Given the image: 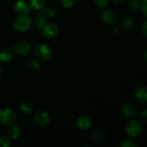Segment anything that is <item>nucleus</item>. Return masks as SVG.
Wrapping results in <instances>:
<instances>
[{
  "label": "nucleus",
  "instance_id": "1",
  "mask_svg": "<svg viewBox=\"0 0 147 147\" xmlns=\"http://www.w3.org/2000/svg\"><path fill=\"white\" fill-rule=\"evenodd\" d=\"M34 53L39 60L48 62L53 57V50L50 45L45 43H39L34 47Z\"/></svg>",
  "mask_w": 147,
  "mask_h": 147
},
{
  "label": "nucleus",
  "instance_id": "2",
  "mask_svg": "<svg viewBox=\"0 0 147 147\" xmlns=\"http://www.w3.org/2000/svg\"><path fill=\"white\" fill-rule=\"evenodd\" d=\"M126 133L131 138H137L143 131V124L140 120L131 119L126 123Z\"/></svg>",
  "mask_w": 147,
  "mask_h": 147
},
{
  "label": "nucleus",
  "instance_id": "3",
  "mask_svg": "<svg viewBox=\"0 0 147 147\" xmlns=\"http://www.w3.org/2000/svg\"><path fill=\"white\" fill-rule=\"evenodd\" d=\"M32 21L27 14H21L14 19L13 22V27L17 31L24 32L30 29Z\"/></svg>",
  "mask_w": 147,
  "mask_h": 147
},
{
  "label": "nucleus",
  "instance_id": "4",
  "mask_svg": "<svg viewBox=\"0 0 147 147\" xmlns=\"http://www.w3.org/2000/svg\"><path fill=\"white\" fill-rule=\"evenodd\" d=\"M17 119V116L14 111L8 108L0 109V123L6 126H12Z\"/></svg>",
  "mask_w": 147,
  "mask_h": 147
},
{
  "label": "nucleus",
  "instance_id": "5",
  "mask_svg": "<svg viewBox=\"0 0 147 147\" xmlns=\"http://www.w3.org/2000/svg\"><path fill=\"white\" fill-rule=\"evenodd\" d=\"M34 119L39 126L42 128L47 127L50 123V116L48 112L43 109H40L36 111L34 115Z\"/></svg>",
  "mask_w": 147,
  "mask_h": 147
},
{
  "label": "nucleus",
  "instance_id": "6",
  "mask_svg": "<svg viewBox=\"0 0 147 147\" xmlns=\"http://www.w3.org/2000/svg\"><path fill=\"white\" fill-rule=\"evenodd\" d=\"M13 50L17 55H27L31 51V45L26 40H19L14 43Z\"/></svg>",
  "mask_w": 147,
  "mask_h": 147
},
{
  "label": "nucleus",
  "instance_id": "7",
  "mask_svg": "<svg viewBox=\"0 0 147 147\" xmlns=\"http://www.w3.org/2000/svg\"><path fill=\"white\" fill-rule=\"evenodd\" d=\"M135 100L142 106H147V87L142 86L135 91Z\"/></svg>",
  "mask_w": 147,
  "mask_h": 147
},
{
  "label": "nucleus",
  "instance_id": "8",
  "mask_svg": "<svg viewBox=\"0 0 147 147\" xmlns=\"http://www.w3.org/2000/svg\"><path fill=\"white\" fill-rule=\"evenodd\" d=\"M42 34L47 39L54 38L58 32V28L57 25L53 23H47L42 29Z\"/></svg>",
  "mask_w": 147,
  "mask_h": 147
},
{
  "label": "nucleus",
  "instance_id": "9",
  "mask_svg": "<svg viewBox=\"0 0 147 147\" xmlns=\"http://www.w3.org/2000/svg\"><path fill=\"white\" fill-rule=\"evenodd\" d=\"M14 9L20 14H27L30 11V5L25 0H16L14 3Z\"/></svg>",
  "mask_w": 147,
  "mask_h": 147
},
{
  "label": "nucleus",
  "instance_id": "10",
  "mask_svg": "<svg viewBox=\"0 0 147 147\" xmlns=\"http://www.w3.org/2000/svg\"><path fill=\"white\" fill-rule=\"evenodd\" d=\"M101 19L105 23L108 24H114L117 22V14L112 10H106L101 14Z\"/></svg>",
  "mask_w": 147,
  "mask_h": 147
},
{
  "label": "nucleus",
  "instance_id": "11",
  "mask_svg": "<svg viewBox=\"0 0 147 147\" xmlns=\"http://www.w3.org/2000/svg\"><path fill=\"white\" fill-rule=\"evenodd\" d=\"M76 125L79 129L83 131L88 130L93 125V121L88 116H80L76 120Z\"/></svg>",
  "mask_w": 147,
  "mask_h": 147
},
{
  "label": "nucleus",
  "instance_id": "12",
  "mask_svg": "<svg viewBox=\"0 0 147 147\" xmlns=\"http://www.w3.org/2000/svg\"><path fill=\"white\" fill-rule=\"evenodd\" d=\"M122 112L126 117L133 119L136 116L137 110L134 105L130 103H127L123 104L122 106Z\"/></svg>",
  "mask_w": 147,
  "mask_h": 147
},
{
  "label": "nucleus",
  "instance_id": "13",
  "mask_svg": "<svg viewBox=\"0 0 147 147\" xmlns=\"http://www.w3.org/2000/svg\"><path fill=\"white\" fill-rule=\"evenodd\" d=\"M20 111L22 112L24 114L30 115L32 114L34 111V106L32 103L27 100H22L20 102V106H19Z\"/></svg>",
  "mask_w": 147,
  "mask_h": 147
},
{
  "label": "nucleus",
  "instance_id": "14",
  "mask_svg": "<svg viewBox=\"0 0 147 147\" xmlns=\"http://www.w3.org/2000/svg\"><path fill=\"white\" fill-rule=\"evenodd\" d=\"M12 52L7 47L0 48V63H7L12 58Z\"/></svg>",
  "mask_w": 147,
  "mask_h": 147
},
{
  "label": "nucleus",
  "instance_id": "15",
  "mask_svg": "<svg viewBox=\"0 0 147 147\" xmlns=\"http://www.w3.org/2000/svg\"><path fill=\"white\" fill-rule=\"evenodd\" d=\"M27 66L32 71H37V70H40V67H41V63L37 57L36 58L31 57V58L27 60Z\"/></svg>",
  "mask_w": 147,
  "mask_h": 147
},
{
  "label": "nucleus",
  "instance_id": "16",
  "mask_svg": "<svg viewBox=\"0 0 147 147\" xmlns=\"http://www.w3.org/2000/svg\"><path fill=\"white\" fill-rule=\"evenodd\" d=\"M89 136H90V139L95 143H99L103 139V134L98 129H93V130H92Z\"/></svg>",
  "mask_w": 147,
  "mask_h": 147
},
{
  "label": "nucleus",
  "instance_id": "17",
  "mask_svg": "<svg viewBox=\"0 0 147 147\" xmlns=\"http://www.w3.org/2000/svg\"><path fill=\"white\" fill-rule=\"evenodd\" d=\"M21 129L18 126H15L14 124L11 126V129L9 131V134L11 139H14V140L19 139L21 136Z\"/></svg>",
  "mask_w": 147,
  "mask_h": 147
},
{
  "label": "nucleus",
  "instance_id": "18",
  "mask_svg": "<svg viewBox=\"0 0 147 147\" xmlns=\"http://www.w3.org/2000/svg\"><path fill=\"white\" fill-rule=\"evenodd\" d=\"M47 24V19L43 17L42 14L37 16L34 20V24L37 29L42 30L45 24Z\"/></svg>",
  "mask_w": 147,
  "mask_h": 147
},
{
  "label": "nucleus",
  "instance_id": "19",
  "mask_svg": "<svg viewBox=\"0 0 147 147\" xmlns=\"http://www.w3.org/2000/svg\"><path fill=\"white\" fill-rule=\"evenodd\" d=\"M56 14V11L55 10L54 8L51 7H43L41 11V14L43 17H45L46 19L48 18H52V17H54Z\"/></svg>",
  "mask_w": 147,
  "mask_h": 147
},
{
  "label": "nucleus",
  "instance_id": "20",
  "mask_svg": "<svg viewBox=\"0 0 147 147\" xmlns=\"http://www.w3.org/2000/svg\"><path fill=\"white\" fill-rule=\"evenodd\" d=\"M135 25L134 20L131 17H126L121 21V26L126 30L132 29Z\"/></svg>",
  "mask_w": 147,
  "mask_h": 147
},
{
  "label": "nucleus",
  "instance_id": "21",
  "mask_svg": "<svg viewBox=\"0 0 147 147\" xmlns=\"http://www.w3.org/2000/svg\"><path fill=\"white\" fill-rule=\"evenodd\" d=\"M45 0H30V4L33 9L40 10L45 7Z\"/></svg>",
  "mask_w": 147,
  "mask_h": 147
},
{
  "label": "nucleus",
  "instance_id": "22",
  "mask_svg": "<svg viewBox=\"0 0 147 147\" xmlns=\"http://www.w3.org/2000/svg\"><path fill=\"white\" fill-rule=\"evenodd\" d=\"M11 139L7 136H2L0 137V147H9L11 146Z\"/></svg>",
  "mask_w": 147,
  "mask_h": 147
},
{
  "label": "nucleus",
  "instance_id": "23",
  "mask_svg": "<svg viewBox=\"0 0 147 147\" xmlns=\"http://www.w3.org/2000/svg\"><path fill=\"white\" fill-rule=\"evenodd\" d=\"M129 4L130 8L134 11H138L141 7L140 0H131Z\"/></svg>",
  "mask_w": 147,
  "mask_h": 147
},
{
  "label": "nucleus",
  "instance_id": "24",
  "mask_svg": "<svg viewBox=\"0 0 147 147\" xmlns=\"http://www.w3.org/2000/svg\"><path fill=\"white\" fill-rule=\"evenodd\" d=\"M93 1L96 7L100 9L106 8L109 5V0H93Z\"/></svg>",
  "mask_w": 147,
  "mask_h": 147
},
{
  "label": "nucleus",
  "instance_id": "25",
  "mask_svg": "<svg viewBox=\"0 0 147 147\" xmlns=\"http://www.w3.org/2000/svg\"><path fill=\"white\" fill-rule=\"evenodd\" d=\"M60 1L65 8H71L75 5L76 0H60Z\"/></svg>",
  "mask_w": 147,
  "mask_h": 147
},
{
  "label": "nucleus",
  "instance_id": "26",
  "mask_svg": "<svg viewBox=\"0 0 147 147\" xmlns=\"http://www.w3.org/2000/svg\"><path fill=\"white\" fill-rule=\"evenodd\" d=\"M119 146L121 147H136L137 146V144L134 142H132V141L126 140L121 142L119 144Z\"/></svg>",
  "mask_w": 147,
  "mask_h": 147
},
{
  "label": "nucleus",
  "instance_id": "27",
  "mask_svg": "<svg viewBox=\"0 0 147 147\" xmlns=\"http://www.w3.org/2000/svg\"><path fill=\"white\" fill-rule=\"evenodd\" d=\"M140 32L144 37H147V20H144L141 24Z\"/></svg>",
  "mask_w": 147,
  "mask_h": 147
},
{
  "label": "nucleus",
  "instance_id": "28",
  "mask_svg": "<svg viewBox=\"0 0 147 147\" xmlns=\"http://www.w3.org/2000/svg\"><path fill=\"white\" fill-rule=\"evenodd\" d=\"M140 9L144 15L147 17V0H142L141 1Z\"/></svg>",
  "mask_w": 147,
  "mask_h": 147
},
{
  "label": "nucleus",
  "instance_id": "29",
  "mask_svg": "<svg viewBox=\"0 0 147 147\" xmlns=\"http://www.w3.org/2000/svg\"><path fill=\"white\" fill-rule=\"evenodd\" d=\"M139 120L141 121H147V109H144L140 113Z\"/></svg>",
  "mask_w": 147,
  "mask_h": 147
},
{
  "label": "nucleus",
  "instance_id": "30",
  "mask_svg": "<svg viewBox=\"0 0 147 147\" xmlns=\"http://www.w3.org/2000/svg\"><path fill=\"white\" fill-rule=\"evenodd\" d=\"M113 32H114L117 34H120L121 32V28L119 27V26H115V27H113Z\"/></svg>",
  "mask_w": 147,
  "mask_h": 147
},
{
  "label": "nucleus",
  "instance_id": "31",
  "mask_svg": "<svg viewBox=\"0 0 147 147\" xmlns=\"http://www.w3.org/2000/svg\"><path fill=\"white\" fill-rule=\"evenodd\" d=\"M144 59L145 62L147 63V50H145L144 52Z\"/></svg>",
  "mask_w": 147,
  "mask_h": 147
},
{
  "label": "nucleus",
  "instance_id": "32",
  "mask_svg": "<svg viewBox=\"0 0 147 147\" xmlns=\"http://www.w3.org/2000/svg\"><path fill=\"white\" fill-rule=\"evenodd\" d=\"M112 1L116 4H121V3H123L125 0H112Z\"/></svg>",
  "mask_w": 147,
  "mask_h": 147
},
{
  "label": "nucleus",
  "instance_id": "33",
  "mask_svg": "<svg viewBox=\"0 0 147 147\" xmlns=\"http://www.w3.org/2000/svg\"><path fill=\"white\" fill-rule=\"evenodd\" d=\"M2 74H3V67H1V65H0V78H1V76H2Z\"/></svg>",
  "mask_w": 147,
  "mask_h": 147
}]
</instances>
